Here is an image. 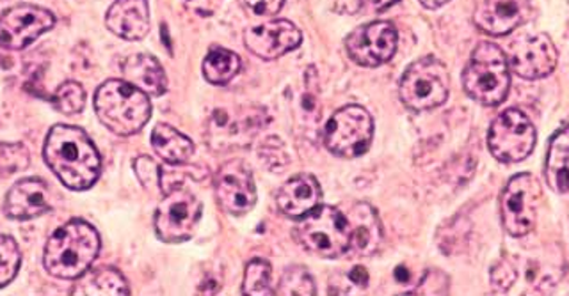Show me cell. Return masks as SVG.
I'll return each mask as SVG.
<instances>
[{"mask_svg":"<svg viewBox=\"0 0 569 296\" xmlns=\"http://www.w3.org/2000/svg\"><path fill=\"white\" fill-rule=\"evenodd\" d=\"M43 159L70 191H88L100 177L102 159L88 133L71 124H56L44 141Z\"/></svg>","mask_w":569,"mask_h":296,"instance_id":"1","label":"cell"},{"mask_svg":"<svg viewBox=\"0 0 569 296\" xmlns=\"http://www.w3.org/2000/svg\"><path fill=\"white\" fill-rule=\"evenodd\" d=\"M100 245V235L91 224L79 218L67 222L44 245V271L56 279L77 280L93 265Z\"/></svg>","mask_w":569,"mask_h":296,"instance_id":"2","label":"cell"},{"mask_svg":"<svg viewBox=\"0 0 569 296\" xmlns=\"http://www.w3.org/2000/svg\"><path fill=\"white\" fill-rule=\"evenodd\" d=\"M94 111L98 120L120 137H130L141 132L151 118L148 94L127 80H107L94 94Z\"/></svg>","mask_w":569,"mask_h":296,"instance_id":"3","label":"cell"},{"mask_svg":"<svg viewBox=\"0 0 569 296\" xmlns=\"http://www.w3.org/2000/svg\"><path fill=\"white\" fill-rule=\"evenodd\" d=\"M511 85L506 53L497 44H477L462 71V88L480 105L497 106L506 100Z\"/></svg>","mask_w":569,"mask_h":296,"instance_id":"4","label":"cell"},{"mask_svg":"<svg viewBox=\"0 0 569 296\" xmlns=\"http://www.w3.org/2000/svg\"><path fill=\"white\" fill-rule=\"evenodd\" d=\"M293 239L313 256L335 257L349 253L351 227L340 210L319 206L293 227Z\"/></svg>","mask_w":569,"mask_h":296,"instance_id":"5","label":"cell"},{"mask_svg":"<svg viewBox=\"0 0 569 296\" xmlns=\"http://www.w3.org/2000/svg\"><path fill=\"white\" fill-rule=\"evenodd\" d=\"M449 93V70L431 55L415 61L400 79L399 96L409 111H432L447 102Z\"/></svg>","mask_w":569,"mask_h":296,"instance_id":"6","label":"cell"},{"mask_svg":"<svg viewBox=\"0 0 569 296\" xmlns=\"http://www.w3.org/2000/svg\"><path fill=\"white\" fill-rule=\"evenodd\" d=\"M186 183L166 186L156 212V233L166 244H182L192 238L200 224L203 204L186 188Z\"/></svg>","mask_w":569,"mask_h":296,"instance_id":"7","label":"cell"},{"mask_svg":"<svg viewBox=\"0 0 569 296\" xmlns=\"http://www.w3.org/2000/svg\"><path fill=\"white\" fill-rule=\"evenodd\" d=\"M373 139V120L360 105H347L331 115L326 124L325 146L333 155L356 159L369 151Z\"/></svg>","mask_w":569,"mask_h":296,"instance_id":"8","label":"cell"},{"mask_svg":"<svg viewBox=\"0 0 569 296\" xmlns=\"http://www.w3.org/2000/svg\"><path fill=\"white\" fill-rule=\"evenodd\" d=\"M539 204L541 186L532 174H518L511 177L500 200L503 229L515 238L529 235L536 226Z\"/></svg>","mask_w":569,"mask_h":296,"instance_id":"9","label":"cell"},{"mask_svg":"<svg viewBox=\"0 0 569 296\" xmlns=\"http://www.w3.org/2000/svg\"><path fill=\"white\" fill-rule=\"evenodd\" d=\"M536 129L518 109H507L491 123L488 146L491 155L503 164H516L530 156L536 146Z\"/></svg>","mask_w":569,"mask_h":296,"instance_id":"10","label":"cell"},{"mask_svg":"<svg viewBox=\"0 0 569 296\" xmlns=\"http://www.w3.org/2000/svg\"><path fill=\"white\" fill-rule=\"evenodd\" d=\"M56 25V17L49 9L34 4H18L0 14V47L6 50H23L40 35Z\"/></svg>","mask_w":569,"mask_h":296,"instance_id":"11","label":"cell"},{"mask_svg":"<svg viewBox=\"0 0 569 296\" xmlns=\"http://www.w3.org/2000/svg\"><path fill=\"white\" fill-rule=\"evenodd\" d=\"M399 34L393 23L372 22L358 27L347 35L346 49L349 58L360 67L378 68L396 55Z\"/></svg>","mask_w":569,"mask_h":296,"instance_id":"12","label":"cell"},{"mask_svg":"<svg viewBox=\"0 0 569 296\" xmlns=\"http://www.w3.org/2000/svg\"><path fill=\"white\" fill-rule=\"evenodd\" d=\"M213 192L222 212L230 215H244L257 204L253 174L240 160L221 165L213 177Z\"/></svg>","mask_w":569,"mask_h":296,"instance_id":"13","label":"cell"},{"mask_svg":"<svg viewBox=\"0 0 569 296\" xmlns=\"http://www.w3.org/2000/svg\"><path fill=\"white\" fill-rule=\"evenodd\" d=\"M301 41V31L289 20H272L249 27L244 32L246 49L263 61H272L299 49Z\"/></svg>","mask_w":569,"mask_h":296,"instance_id":"14","label":"cell"},{"mask_svg":"<svg viewBox=\"0 0 569 296\" xmlns=\"http://www.w3.org/2000/svg\"><path fill=\"white\" fill-rule=\"evenodd\" d=\"M557 67V49L547 34L527 35L515 44L511 68L525 80H538L550 75Z\"/></svg>","mask_w":569,"mask_h":296,"instance_id":"15","label":"cell"},{"mask_svg":"<svg viewBox=\"0 0 569 296\" xmlns=\"http://www.w3.org/2000/svg\"><path fill=\"white\" fill-rule=\"evenodd\" d=\"M52 208L50 191L40 177H26L6 194L4 213L13 221H32Z\"/></svg>","mask_w":569,"mask_h":296,"instance_id":"16","label":"cell"},{"mask_svg":"<svg viewBox=\"0 0 569 296\" xmlns=\"http://www.w3.org/2000/svg\"><path fill=\"white\" fill-rule=\"evenodd\" d=\"M525 0H479L473 13L476 25L491 35L509 34L525 22Z\"/></svg>","mask_w":569,"mask_h":296,"instance_id":"17","label":"cell"},{"mask_svg":"<svg viewBox=\"0 0 569 296\" xmlns=\"http://www.w3.org/2000/svg\"><path fill=\"white\" fill-rule=\"evenodd\" d=\"M322 201V191H320L317 177L311 174H298L290 177L289 182L281 186L276 197V204L283 215L290 218L307 217L308 213L319 208Z\"/></svg>","mask_w":569,"mask_h":296,"instance_id":"18","label":"cell"},{"mask_svg":"<svg viewBox=\"0 0 569 296\" xmlns=\"http://www.w3.org/2000/svg\"><path fill=\"white\" fill-rule=\"evenodd\" d=\"M106 25L123 40H142L150 32L148 0H116L107 11Z\"/></svg>","mask_w":569,"mask_h":296,"instance_id":"19","label":"cell"},{"mask_svg":"<svg viewBox=\"0 0 569 296\" xmlns=\"http://www.w3.org/2000/svg\"><path fill=\"white\" fill-rule=\"evenodd\" d=\"M347 221L351 227L349 253L360 257L378 253L385 233H382V224L376 210L367 203L355 204Z\"/></svg>","mask_w":569,"mask_h":296,"instance_id":"20","label":"cell"},{"mask_svg":"<svg viewBox=\"0 0 569 296\" xmlns=\"http://www.w3.org/2000/svg\"><path fill=\"white\" fill-rule=\"evenodd\" d=\"M121 71L129 84L141 89L148 96H162L168 91L164 68L153 55L136 53L121 64Z\"/></svg>","mask_w":569,"mask_h":296,"instance_id":"21","label":"cell"},{"mask_svg":"<svg viewBox=\"0 0 569 296\" xmlns=\"http://www.w3.org/2000/svg\"><path fill=\"white\" fill-rule=\"evenodd\" d=\"M151 147L157 156L169 165H183L191 160L194 153V144L191 139L178 132L171 124H157L151 132Z\"/></svg>","mask_w":569,"mask_h":296,"instance_id":"22","label":"cell"},{"mask_svg":"<svg viewBox=\"0 0 569 296\" xmlns=\"http://www.w3.org/2000/svg\"><path fill=\"white\" fill-rule=\"evenodd\" d=\"M545 177L551 191L569 194V126L559 130L551 137Z\"/></svg>","mask_w":569,"mask_h":296,"instance_id":"23","label":"cell"},{"mask_svg":"<svg viewBox=\"0 0 569 296\" xmlns=\"http://www.w3.org/2000/svg\"><path fill=\"white\" fill-rule=\"evenodd\" d=\"M129 283L116 268H98L86 272L77 279L71 295L76 296H112L129 295Z\"/></svg>","mask_w":569,"mask_h":296,"instance_id":"24","label":"cell"},{"mask_svg":"<svg viewBox=\"0 0 569 296\" xmlns=\"http://www.w3.org/2000/svg\"><path fill=\"white\" fill-rule=\"evenodd\" d=\"M240 67L242 62L236 52L222 47H213L204 58L203 75L210 84L224 85L239 75Z\"/></svg>","mask_w":569,"mask_h":296,"instance_id":"25","label":"cell"},{"mask_svg":"<svg viewBox=\"0 0 569 296\" xmlns=\"http://www.w3.org/2000/svg\"><path fill=\"white\" fill-rule=\"evenodd\" d=\"M272 266L266 259H253L246 266L242 293L251 296L276 295L271 288Z\"/></svg>","mask_w":569,"mask_h":296,"instance_id":"26","label":"cell"},{"mask_svg":"<svg viewBox=\"0 0 569 296\" xmlns=\"http://www.w3.org/2000/svg\"><path fill=\"white\" fill-rule=\"evenodd\" d=\"M316 293V280L302 266H290L289 271H284L276 289V295L287 296H311Z\"/></svg>","mask_w":569,"mask_h":296,"instance_id":"27","label":"cell"},{"mask_svg":"<svg viewBox=\"0 0 569 296\" xmlns=\"http://www.w3.org/2000/svg\"><path fill=\"white\" fill-rule=\"evenodd\" d=\"M52 103L61 114L76 115L84 111L86 106V91L79 82L68 80L62 82L56 93L52 94Z\"/></svg>","mask_w":569,"mask_h":296,"instance_id":"28","label":"cell"},{"mask_svg":"<svg viewBox=\"0 0 569 296\" xmlns=\"http://www.w3.org/2000/svg\"><path fill=\"white\" fill-rule=\"evenodd\" d=\"M29 164L31 155L22 142H0V177L26 171Z\"/></svg>","mask_w":569,"mask_h":296,"instance_id":"29","label":"cell"},{"mask_svg":"<svg viewBox=\"0 0 569 296\" xmlns=\"http://www.w3.org/2000/svg\"><path fill=\"white\" fill-rule=\"evenodd\" d=\"M22 265V253L11 236L0 235V288L13 283Z\"/></svg>","mask_w":569,"mask_h":296,"instance_id":"30","label":"cell"},{"mask_svg":"<svg viewBox=\"0 0 569 296\" xmlns=\"http://www.w3.org/2000/svg\"><path fill=\"white\" fill-rule=\"evenodd\" d=\"M133 173H136L139 183H141L147 191L162 192V186H160L162 169L157 165L156 160L151 159V156L142 155L133 160Z\"/></svg>","mask_w":569,"mask_h":296,"instance_id":"31","label":"cell"},{"mask_svg":"<svg viewBox=\"0 0 569 296\" xmlns=\"http://www.w3.org/2000/svg\"><path fill=\"white\" fill-rule=\"evenodd\" d=\"M516 280H518V272H516L515 265L507 259H502L491 271V284L498 292H507Z\"/></svg>","mask_w":569,"mask_h":296,"instance_id":"32","label":"cell"},{"mask_svg":"<svg viewBox=\"0 0 569 296\" xmlns=\"http://www.w3.org/2000/svg\"><path fill=\"white\" fill-rule=\"evenodd\" d=\"M244 4L258 17H269V14L280 13L284 0H244Z\"/></svg>","mask_w":569,"mask_h":296,"instance_id":"33","label":"cell"},{"mask_svg":"<svg viewBox=\"0 0 569 296\" xmlns=\"http://www.w3.org/2000/svg\"><path fill=\"white\" fill-rule=\"evenodd\" d=\"M187 8L200 17H210L218 8L216 0H186Z\"/></svg>","mask_w":569,"mask_h":296,"instance_id":"34","label":"cell"},{"mask_svg":"<svg viewBox=\"0 0 569 296\" xmlns=\"http://www.w3.org/2000/svg\"><path fill=\"white\" fill-rule=\"evenodd\" d=\"M349 277H351L352 284L360 286V288H365L369 283V272L365 271L363 266H355Z\"/></svg>","mask_w":569,"mask_h":296,"instance_id":"35","label":"cell"},{"mask_svg":"<svg viewBox=\"0 0 569 296\" xmlns=\"http://www.w3.org/2000/svg\"><path fill=\"white\" fill-rule=\"evenodd\" d=\"M399 0H365V4L369 6L373 11H385V9L391 8L397 4Z\"/></svg>","mask_w":569,"mask_h":296,"instance_id":"36","label":"cell"},{"mask_svg":"<svg viewBox=\"0 0 569 296\" xmlns=\"http://www.w3.org/2000/svg\"><path fill=\"white\" fill-rule=\"evenodd\" d=\"M418 2H420V4H422L423 8L438 9L441 8V6L447 4L449 0H418Z\"/></svg>","mask_w":569,"mask_h":296,"instance_id":"37","label":"cell"}]
</instances>
